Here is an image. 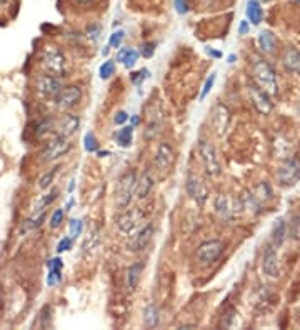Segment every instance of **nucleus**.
Here are the masks:
<instances>
[{
    "label": "nucleus",
    "mask_w": 300,
    "mask_h": 330,
    "mask_svg": "<svg viewBox=\"0 0 300 330\" xmlns=\"http://www.w3.org/2000/svg\"><path fill=\"white\" fill-rule=\"evenodd\" d=\"M57 195H59V190H52V192H49V193H45V195L40 198V200L35 203V207H34V212H32V215H39V213H42V212H45V208H47L52 202L55 200L57 198Z\"/></svg>",
    "instance_id": "obj_28"
},
{
    "label": "nucleus",
    "mask_w": 300,
    "mask_h": 330,
    "mask_svg": "<svg viewBox=\"0 0 300 330\" xmlns=\"http://www.w3.org/2000/svg\"><path fill=\"white\" fill-rule=\"evenodd\" d=\"M277 180L283 187H292L300 180V162L297 159L283 160L277 170Z\"/></svg>",
    "instance_id": "obj_3"
},
{
    "label": "nucleus",
    "mask_w": 300,
    "mask_h": 330,
    "mask_svg": "<svg viewBox=\"0 0 300 330\" xmlns=\"http://www.w3.org/2000/svg\"><path fill=\"white\" fill-rule=\"evenodd\" d=\"M275 37L272 35V32H268V30H263L258 35V47H260L262 52H265V54H272L273 50H275Z\"/></svg>",
    "instance_id": "obj_25"
},
{
    "label": "nucleus",
    "mask_w": 300,
    "mask_h": 330,
    "mask_svg": "<svg viewBox=\"0 0 300 330\" xmlns=\"http://www.w3.org/2000/svg\"><path fill=\"white\" fill-rule=\"evenodd\" d=\"M118 62H122L125 69H132L138 60V52L133 49H122L117 55Z\"/></svg>",
    "instance_id": "obj_26"
},
{
    "label": "nucleus",
    "mask_w": 300,
    "mask_h": 330,
    "mask_svg": "<svg viewBox=\"0 0 300 330\" xmlns=\"http://www.w3.org/2000/svg\"><path fill=\"white\" fill-rule=\"evenodd\" d=\"M57 170H59V167H55V169H52L50 172H47L45 175H42L40 177V180H39V187L40 188H47L50 183H52V180H54V177H55V174H57Z\"/></svg>",
    "instance_id": "obj_37"
},
{
    "label": "nucleus",
    "mask_w": 300,
    "mask_h": 330,
    "mask_svg": "<svg viewBox=\"0 0 300 330\" xmlns=\"http://www.w3.org/2000/svg\"><path fill=\"white\" fill-rule=\"evenodd\" d=\"M132 137H133V127H123L117 132V144L123 147V149H127V147H130L132 144Z\"/></svg>",
    "instance_id": "obj_31"
},
{
    "label": "nucleus",
    "mask_w": 300,
    "mask_h": 330,
    "mask_svg": "<svg viewBox=\"0 0 300 330\" xmlns=\"http://www.w3.org/2000/svg\"><path fill=\"white\" fill-rule=\"evenodd\" d=\"M287 235L292 240H300V213H295L287 225Z\"/></svg>",
    "instance_id": "obj_32"
},
{
    "label": "nucleus",
    "mask_w": 300,
    "mask_h": 330,
    "mask_svg": "<svg viewBox=\"0 0 300 330\" xmlns=\"http://www.w3.org/2000/svg\"><path fill=\"white\" fill-rule=\"evenodd\" d=\"M72 149V144L67 140V137H57L47 144V147L42 150V162H54L57 159H60L62 155H65L67 152Z\"/></svg>",
    "instance_id": "obj_8"
},
{
    "label": "nucleus",
    "mask_w": 300,
    "mask_h": 330,
    "mask_svg": "<svg viewBox=\"0 0 300 330\" xmlns=\"http://www.w3.org/2000/svg\"><path fill=\"white\" fill-rule=\"evenodd\" d=\"M84 147H85V150L87 152H97L99 150V142H97V139H95V135L94 134H87L85 135V139H84Z\"/></svg>",
    "instance_id": "obj_35"
},
{
    "label": "nucleus",
    "mask_w": 300,
    "mask_h": 330,
    "mask_svg": "<svg viewBox=\"0 0 300 330\" xmlns=\"http://www.w3.org/2000/svg\"><path fill=\"white\" fill-rule=\"evenodd\" d=\"M142 218H143V212L140 210V207H135V208H130V210L123 212L122 215L117 218V225L123 234H132L133 230L138 227V224L142 222Z\"/></svg>",
    "instance_id": "obj_12"
},
{
    "label": "nucleus",
    "mask_w": 300,
    "mask_h": 330,
    "mask_svg": "<svg viewBox=\"0 0 300 330\" xmlns=\"http://www.w3.org/2000/svg\"><path fill=\"white\" fill-rule=\"evenodd\" d=\"M247 19L250 20L252 25H258L263 19V9L258 4V0H249L247 4Z\"/></svg>",
    "instance_id": "obj_24"
},
{
    "label": "nucleus",
    "mask_w": 300,
    "mask_h": 330,
    "mask_svg": "<svg viewBox=\"0 0 300 330\" xmlns=\"http://www.w3.org/2000/svg\"><path fill=\"white\" fill-rule=\"evenodd\" d=\"M79 4H82V5H87V4H90V2H94V0H77Z\"/></svg>",
    "instance_id": "obj_49"
},
{
    "label": "nucleus",
    "mask_w": 300,
    "mask_h": 330,
    "mask_svg": "<svg viewBox=\"0 0 300 330\" xmlns=\"http://www.w3.org/2000/svg\"><path fill=\"white\" fill-rule=\"evenodd\" d=\"M127 119H128V115H127V112H123V110H122V112H118V114L115 115V119H113V122H115V124H118V125H120V124H123V122H125V120H127Z\"/></svg>",
    "instance_id": "obj_45"
},
{
    "label": "nucleus",
    "mask_w": 300,
    "mask_h": 330,
    "mask_svg": "<svg viewBox=\"0 0 300 330\" xmlns=\"http://www.w3.org/2000/svg\"><path fill=\"white\" fill-rule=\"evenodd\" d=\"M154 50H155V44H154V42H147V44L142 45L140 54L145 57V59H150V57L154 55Z\"/></svg>",
    "instance_id": "obj_43"
},
{
    "label": "nucleus",
    "mask_w": 300,
    "mask_h": 330,
    "mask_svg": "<svg viewBox=\"0 0 300 330\" xmlns=\"http://www.w3.org/2000/svg\"><path fill=\"white\" fill-rule=\"evenodd\" d=\"M49 277H47V284L52 285H57L59 282L62 280V267H64V262L60 259H52L49 260Z\"/></svg>",
    "instance_id": "obj_23"
},
{
    "label": "nucleus",
    "mask_w": 300,
    "mask_h": 330,
    "mask_svg": "<svg viewBox=\"0 0 300 330\" xmlns=\"http://www.w3.org/2000/svg\"><path fill=\"white\" fill-rule=\"evenodd\" d=\"M207 54H209V55H214V57H220V52H214L212 49H207Z\"/></svg>",
    "instance_id": "obj_47"
},
{
    "label": "nucleus",
    "mask_w": 300,
    "mask_h": 330,
    "mask_svg": "<svg viewBox=\"0 0 300 330\" xmlns=\"http://www.w3.org/2000/svg\"><path fill=\"white\" fill-rule=\"evenodd\" d=\"M199 152H200L202 160H204L207 174H209L210 177L219 175L220 174V164H219V159H217L214 145H212L210 142H207V140H200Z\"/></svg>",
    "instance_id": "obj_7"
},
{
    "label": "nucleus",
    "mask_w": 300,
    "mask_h": 330,
    "mask_svg": "<svg viewBox=\"0 0 300 330\" xmlns=\"http://www.w3.org/2000/svg\"><path fill=\"white\" fill-rule=\"evenodd\" d=\"M249 93H250V100L253 103V107L257 108V112H260L263 115L272 112L273 103L270 102V95H268L267 92H263L257 83H252L249 87Z\"/></svg>",
    "instance_id": "obj_13"
},
{
    "label": "nucleus",
    "mask_w": 300,
    "mask_h": 330,
    "mask_svg": "<svg viewBox=\"0 0 300 330\" xmlns=\"http://www.w3.org/2000/svg\"><path fill=\"white\" fill-rule=\"evenodd\" d=\"M215 210L222 218H230V208H229V198L224 193L217 195L215 198Z\"/></svg>",
    "instance_id": "obj_29"
},
{
    "label": "nucleus",
    "mask_w": 300,
    "mask_h": 330,
    "mask_svg": "<svg viewBox=\"0 0 300 330\" xmlns=\"http://www.w3.org/2000/svg\"><path fill=\"white\" fill-rule=\"evenodd\" d=\"M154 237V224H147L138 230V232L133 235V239L128 244V249L132 252H140V250L147 249V245L150 244V240Z\"/></svg>",
    "instance_id": "obj_17"
},
{
    "label": "nucleus",
    "mask_w": 300,
    "mask_h": 330,
    "mask_svg": "<svg viewBox=\"0 0 300 330\" xmlns=\"http://www.w3.org/2000/svg\"><path fill=\"white\" fill-rule=\"evenodd\" d=\"M72 242H74V239H72V237H64L59 242V245H57V252H59V254L69 252V250L72 249Z\"/></svg>",
    "instance_id": "obj_40"
},
{
    "label": "nucleus",
    "mask_w": 300,
    "mask_h": 330,
    "mask_svg": "<svg viewBox=\"0 0 300 330\" xmlns=\"http://www.w3.org/2000/svg\"><path fill=\"white\" fill-rule=\"evenodd\" d=\"M123 37H125V34H123V30H118V32H113L110 35V40H108V45L113 47V49H118L123 40Z\"/></svg>",
    "instance_id": "obj_39"
},
{
    "label": "nucleus",
    "mask_w": 300,
    "mask_h": 330,
    "mask_svg": "<svg viewBox=\"0 0 300 330\" xmlns=\"http://www.w3.org/2000/svg\"><path fill=\"white\" fill-rule=\"evenodd\" d=\"M147 114V124H145V139L152 140L160 134V129H162L164 124V115H162V108H160V103H152L145 108Z\"/></svg>",
    "instance_id": "obj_6"
},
{
    "label": "nucleus",
    "mask_w": 300,
    "mask_h": 330,
    "mask_svg": "<svg viewBox=\"0 0 300 330\" xmlns=\"http://www.w3.org/2000/svg\"><path fill=\"white\" fill-rule=\"evenodd\" d=\"M42 62H44L45 70L52 73V75L60 77L65 73V55L62 54L59 49H55V47L45 49Z\"/></svg>",
    "instance_id": "obj_5"
},
{
    "label": "nucleus",
    "mask_w": 300,
    "mask_h": 330,
    "mask_svg": "<svg viewBox=\"0 0 300 330\" xmlns=\"http://www.w3.org/2000/svg\"><path fill=\"white\" fill-rule=\"evenodd\" d=\"M287 237V222L283 218H277L272 229V245L278 249Z\"/></svg>",
    "instance_id": "obj_22"
},
{
    "label": "nucleus",
    "mask_w": 300,
    "mask_h": 330,
    "mask_svg": "<svg viewBox=\"0 0 300 330\" xmlns=\"http://www.w3.org/2000/svg\"><path fill=\"white\" fill-rule=\"evenodd\" d=\"M222 252H224V244L220 240H209L199 245L197 249V262L200 265H212L214 262L220 259Z\"/></svg>",
    "instance_id": "obj_4"
},
{
    "label": "nucleus",
    "mask_w": 300,
    "mask_h": 330,
    "mask_svg": "<svg viewBox=\"0 0 300 330\" xmlns=\"http://www.w3.org/2000/svg\"><path fill=\"white\" fill-rule=\"evenodd\" d=\"M297 2H300V0H297Z\"/></svg>",
    "instance_id": "obj_52"
},
{
    "label": "nucleus",
    "mask_w": 300,
    "mask_h": 330,
    "mask_svg": "<svg viewBox=\"0 0 300 330\" xmlns=\"http://www.w3.org/2000/svg\"><path fill=\"white\" fill-rule=\"evenodd\" d=\"M100 230L99 229H95L94 232H92L89 237L85 239V242H84V245H82V250H84V255H89V254H92L94 252V249L99 245V242H100Z\"/></svg>",
    "instance_id": "obj_30"
},
{
    "label": "nucleus",
    "mask_w": 300,
    "mask_h": 330,
    "mask_svg": "<svg viewBox=\"0 0 300 330\" xmlns=\"http://www.w3.org/2000/svg\"><path fill=\"white\" fill-rule=\"evenodd\" d=\"M214 82H215V73H212V75L207 78V82H205V85H204V90H202V93H200V100H204V98L207 97V93L212 90V85H214Z\"/></svg>",
    "instance_id": "obj_41"
},
{
    "label": "nucleus",
    "mask_w": 300,
    "mask_h": 330,
    "mask_svg": "<svg viewBox=\"0 0 300 330\" xmlns=\"http://www.w3.org/2000/svg\"><path fill=\"white\" fill-rule=\"evenodd\" d=\"M69 227H70V237L72 239H77L82 234V230H84V222L79 220V218H72L70 224H69Z\"/></svg>",
    "instance_id": "obj_34"
},
{
    "label": "nucleus",
    "mask_w": 300,
    "mask_h": 330,
    "mask_svg": "<svg viewBox=\"0 0 300 330\" xmlns=\"http://www.w3.org/2000/svg\"><path fill=\"white\" fill-rule=\"evenodd\" d=\"M62 222H64V210H62V208H59V210H55L54 213H52L50 227H52V229H59Z\"/></svg>",
    "instance_id": "obj_38"
},
{
    "label": "nucleus",
    "mask_w": 300,
    "mask_h": 330,
    "mask_svg": "<svg viewBox=\"0 0 300 330\" xmlns=\"http://www.w3.org/2000/svg\"><path fill=\"white\" fill-rule=\"evenodd\" d=\"M80 125V119L77 117V115H65L64 119L60 120L59 127H57V134L60 135V137H67L69 139L70 135H74L77 132V129H79Z\"/></svg>",
    "instance_id": "obj_19"
},
{
    "label": "nucleus",
    "mask_w": 300,
    "mask_h": 330,
    "mask_svg": "<svg viewBox=\"0 0 300 330\" xmlns=\"http://www.w3.org/2000/svg\"><path fill=\"white\" fill-rule=\"evenodd\" d=\"M185 188H187V193L194 198L197 203H205L207 197H209V188H207L205 182L200 179L199 175L190 174L187 177V183H185Z\"/></svg>",
    "instance_id": "obj_14"
},
{
    "label": "nucleus",
    "mask_w": 300,
    "mask_h": 330,
    "mask_svg": "<svg viewBox=\"0 0 300 330\" xmlns=\"http://www.w3.org/2000/svg\"><path fill=\"white\" fill-rule=\"evenodd\" d=\"M263 2H268V0H263Z\"/></svg>",
    "instance_id": "obj_51"
},
{
    "label": "nucleus",
    "mask_w": 300,
    "mask_h": 330,
    "mask_svg": "<svg viewBox=\"0 0 300 330\" xmlns=\"http://www.w3.org/2000/svg\"><path fill=\"white\" fill-rule=\"evenodd\" d=\"M174 4H175V9H177V12L180 15L189 12V2L187 0H174Z\"/></svg>",
    "instance_id": "obj_44"
},
{
    "label": "nucleus",
    "mask_w": 300,
    "mask_h": 330,
    "mask_svg": "<svg viewBox=\"0 0 300 330\" xmlns=\"http://www.w3.org/2000/svg\"><path fill=\"white\" fill-rule=\"evenodd\" d=\"M135 190H137V174L133 170H128L117 182L115 202L120 210H125V208L130 205Z\"/></svg>",
    "instance_id": "obj_2"
},
{
    "label": "nucleus",
    "mask_w": 300,
    "mask_h": 330,
    "mask_svg": "<svg viewBox=\"0 0 300 330\" xmlns=\"http://www.w3.org/2000/svg\"><path fill=\"white\" fill-rule=\"evenodd\" d=\"M99 73H100V78H102V80H108V78H110L113 73H115V64H113V60L103 62V64L100 65Z\"/></svg>",
    "instance_id": "obj_33"
},
{
    "label": "nucleus",
    "mask_w": 300,
    "mask_h": 330,
    "mask_svg": "<svg viewBox=\"0 0 300 330\" xmlns=\"http://www.w3.org/2000/svg\"><path fill=\"white\" fill-rule=\"evenodd\" d=\"M62 90V83L57 75H52V73H45V75H40L37 78V92L45 98H54L59 95Z\"/></svg>",
    "instance_id": "obj_9"
},
{
    "label": "nucleus",
    "mask_w": 300,
    "mask_h": 330,
    "mask_svg": "<svg viewBox=\"0 0 300 330\" xmlns=\"http://www.w3.org/2000/svg\"><path fill=\"white\" fill-rule=\"evenodd\" d=\"M152 187H154V177H152V174H150V170H145L142 174L140 180L137 182L135 195H137L138 200H143V198L150 193V190H152Z\"/></svg>",
    "instance_id": "obj_20"
},
{
    "label": "nucleus",
    "mask_w": 300,
    "mask_h": 330,
    "mask_svg": "<svg viewBox=\"0 0 300 330\" xmlns=\"http://www.w3.org/2000/svg\"><path fill=\"white\" fill-rule=\"evenodd\" d=\"M240 32H242V34H245V32H247V22H242V25H240Z\"/></svg>",
    "instance_id": "obj_48"
},
{
    "label": "nucleus",
    "mask_w": 300,
    "mask_h": 330,
    "mask_svg": "<svg viewBox=\"0 0 300 330\" xmlns=\"http://www.w3.org/2000/svg\"><path fill=\"white\" fill-rule=\"evenodd\" d=\"M143 272V262H135L130 265V269L127 270V289L133 292L137 289L138 282H140V275Z\"/></svg>",
    "instance_id": "obj_21"
},
{
    "label": "nucleus",
    "mask_w": 300,
    "mask_h": 330,
    "mask_svg": "<svg viewBox=\"0 0 300 330\" xmlns=\"http://www.w3.org/2000/svg\"><path fill=\"white\" fill-rule=\"evenodd\" d=\"M262 270L263 274L268 275L270 279H277L280 275V267H278V257L275 252V247L272 244H268L265 247V254H263L262 260Z\"/></svg>",
    "instance_id": "obj_16"
},
{
    "label": "nucleus",
    "mask_w": 300,
    "mask_h": 330,
    "mask_svg": "<svg viewBox=\"0 0 300 330\" xmlns=\"http://www.w3.org/2000/svg\"><path fill=\"white\" fill-rule=\"evenodd\" d=\"M148 77V70H145V69H142V70H138L137 73H133V75L130 77L132 78V82L135 83V85H140V83L145 80V78Z\"/></svg>",
    "instance_id": "obj_42"
},
{
    "label": "nucleus",
    "mask_w": 300,
    "mask_h": 330,
    "mask_svg": "<svg viewBox=\"0 0 300 330\" xmlns=\"http://www.w3.org/2000/svg\"><path fill=\"white\" fill-rule=\"evenodd\" d=\"M172 160H174V147L167 142H162L159 145L154 157L155 170H159L160 174H165L170 169V165H172Z\"/></svg>",
    "instance_id": "obj_15"
},
{
    "label": "nucleus",
    "mask_w": 300,
    "mask_h": 330,
    "mask_svg": "<svg viewBox=\"0 0 300 330\" xmlns=\"http://www.w3.org/2000/svg\"><path fill=\"white\" fill-rule=\"evenodd\" d=\"M143 322H145V325L154 328L159 325L160 322V315H159V308L154 305V303H148L145 307V310H143Z\"/></svg>",
    "instance_id": "obj_27"
},
{
    "label": "nucleus",
    "mask_w": 300,
    "mask_h": 330,
    "mask_svg": "<svg viewBox=\"0 0 300 330\" xmlns=\"http://www.w3.org/2000/svg\"><path fill=\"white\" fill-rule=\"evenodd\" d=\"M132 122H133V125H137V124H138V117H133Z\"/></svg>",
    "instance_id": "obj_50"
},
{
    "label": "nucleus",
    "mask_w": 300,
    "mask_h": 330,
    "mask_svg": "<svg viewBox=\"0 0 300 330\" xmlns=\"http://www.w3.org/2000/svg\"><path fill=\"white\" fill-rule=\"evenodd\" d=\"M52 125H54V122H52L50 119H45L42 120L39 125H37V130H35V134H37V137H44L45 134H49L52 130Z\"/></svg>",
    "instance_id": "obj_36"
},
{
    "label": "nucleus",
    "mask_w": 300,
    "mask_h": 330,
    "mask_svg": "<svg viewBox=\"0 0 300 330\" xmlns=\"http://www.w3.org/2000/svg\"><path fill=\"white\" fill-rule=\"evenodd\" d=\"M232 318H234V310H229V312H227V320L225 322L222 320V327H230Z\"/></svg>",
    "instance_id": "obj_46"
},
{
    "label": "nucleus",
    "mask_w": 300,
    "mask_h": 330,
    "mask_svg": "<svg viewBox=\"0 0 300 330\" xmlns=\"http://www.w3.org/2000/svg\"><path fill=\"white\" fill-rule=\"evenodd\" d=\"M282 65L285 67L288 72L298 73L300 75V50L293 49V47H287L282 54Z\"/></svg>",
    "instance_id": "obj_18"
},
{
    "label": "nucleus",
    "mask_w": 300,
    "mask_h": 330,
    "mask_svg": "<svg viewBox=\"0 0 300 330\" xmlns=\"http://www.w3.org/2000/svg\"><path fill=\"white\" fill-rule=\"evenodd\" d=\"M252 77L253 82L262 88L263 92H267L268 95L273 97L278 92V83H277V75L275 70L272 69V65L265 60H257L252 65Z\"/></svg>",
    "instance_id": "obj_1"
},
{
    "label": "nucleus",
    "mask_w": 300,
    "mask_h": 330,
    "mask_svg": "<svg viewBox=\"0 0 300 330\" xmlns=\"http://www.w3.org/2000/svg\"><path fill=\"white\" fill-rule=\"evenodd\" d=\"M212 127H214L215 134L219 135V137H222L227 129H229V124H230V112L229 108H227L224 103H217V105L214 107V110H212Z\"/></svg>",
    "instance_id": "obj_11"
},
{
    "label": "nucleus",
    "mask_w": 300,
    "mask_h": 330,
    "mask_svg": "<svg viewBox=\"0 0 300 330\" xmlns=\"http://www.w3.org/2000/svg\"><path fill=\"white\" fill-rule=\"evenodd\" d=\"M80 97H82L80 87H77V85L65 87V88H62L59 95L55 97V105L59 110H69L79 103Z\"/></svg>",
    "instance_id": "obj_10"
}]
</instances>
